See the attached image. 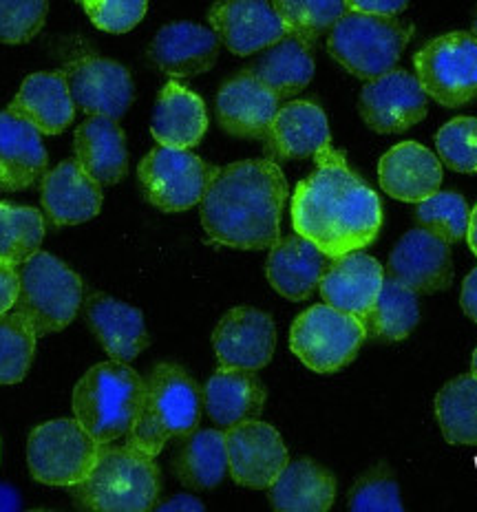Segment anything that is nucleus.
<instances>
[{"instance_id": "obj_1", "label": "nucleus", "mask_w": 477, "mask_h": 512, "mask_svg": "<svg viewBox=\"0 0 477 512\" xmlns=\"http://www.w3.org/2000/svg\"><path fill=\"white\" fill-rule=\"evenodd\" d=\"M314 159L316 168L292 195L296 234L310 239L330 259L369 248L383 228L380 197L332 146Z\"/></svg>"}, {"instance_id": "obj_2", "label": "nucleus", "mask_w": 477, "mask_h": 512, "mask_svg": "<svg viewBox=\"0 0 477 512\" xmlns=\"http://www.w3.org/2000/svg\"><path fill=\"white\" fill-rule=\"evenodd\" d=\"M288 195V179L268 157L215 168L201 197V226L226 248L268 250L281 239Z\"/></svg>"}, {"instance_id": "obj_3", "label": "nucleus", "mask_w": 477, "mask_h": 512, "mask_svg": "<svg viewBox=\"0 0 477 512\" xmlns=\"http://www.w3.org/2000/svg\"><path fill=\"white\" fill-rule=\"evenodd\" d=\"M201 407L204 396L186 369L173 362H159L144 378L140 407L124 435V444L157 457L168 442L197 429Z\"/></svg>"}, {"instance_id": "obj_4", "label": "nucleus", "mask_w": 477, "mask_h": 512, "mask_svg": "<svg viewBox=\"0 0 477 512\" xmlns=\"http://www.w3.org/2000/svg\"><path fill=\"white\" fill-rule=\"evenodd\" d=\"M159 493L162 475L155 457L126 444H102L89 477L71 486V497L78 506L104 512L153 510Z\"/></svg>"}, {"instance_id": "obj_5", "label": "nucleus", "mask_w": 477, "mask_h": 512, "mask_svg": "<svg viewBox=\"0 0 477 512\" xmlns=\"http://www.w3.org/2000/svg\"><path fill=\"white\" fill-rule=\"evenodd\" d=\"M142 389L144 378L129 362H100L84 373L73 389V413L95 440L111 444L129 433Z\"/></svg>"}, {"instance_id": "obj_6", "label": "nucleus", "mask_w": 477, "mask_h": 512, "mask_svg": "<svg viewBox=\"0 0 477 512\" xmlns=\"http://www.w3.org/2000/svg\"><path fill=\"white\" fill-rule=\"evenodd\" d=\"M14 309L23 314L38 336L62 332L82 305V279L53 254L36 252L18 270Z\"/></svg>"}, {"instance_id": "obj_7", "label": "nucleus", "mask_w": 477, "mask_h": 512, "mask_svg": "<svg viewBox=\"0 0 477 512\" xmlns=\"http://www.w3.org/2000/svg\"><path fill=\"white\" fill-rule=\"evenodd\" d=\"M411 40V27L396 18L347 12L327 38V49L345 71L360 80L385 76Z\"/></svg>"}, {"instance_id": "obj_8", "label": "nucleus", "mask_w": 477, "mask_h": 512, "mask_svg": "<svg viewBox=\"0 0 477 512\" xmlns=\"http://www.w3.org/2000/svg\"><path fill=\"white\" fill-rule=\"evenodd\" d=\"M365 340L360 318L327 303L305 309L290 329L292 354L314 373H336L352 365Z\"/></svg>"}, {"instance_id": "obj_9", "label": "nucleus", "mask_w": 477, "mask_h": 512, "mask_svg": "<svg viewBox=\"0 0 477 512\" xmlns=\"http://www.w3.org/2000/svg\"><path fill=\"white\" fill-rule=\"evenodd\" d=\"M100 446L78 420L62 418L40 424L27 442L31 477L47 486H76L93 471Z\"/></svg>"}, {"instance_id": "obj_10", "label": "nucleus", "mask_w": 477, "mask_h": 512, "mask_svg": "<svg viewBox=\"0 0 477 512\" xmlns=\"http://www.w3.org/2000/svg\"><path fill=\"white\" fill-rule=\"evenodd\" d=\"M413 69L424 93L447 109L477 100V38L466 31H451L427 42Z\"/></svg>"}, {"instance_id": "obj_11", "label": "nucleus", "mask_w": 477, "mask_h": 512, "mask_svg": "<svg viewBox=\"0 0 477 512\" xmlns=\"http://www.w3.org/2000/svg\"><path fill=\"white\" fill-rule=\"evenodd\" d=\"M212 170L188 148L157 146L137 166V179L148 204L162 212H184L201 204Z\"/></svg>"}, {"instance_id": "obj_12", "label": "nucleus", "mask_w": 477, "mask_h": 512, "mask_svg": "<svg viewBox=\"0 0 477 512\" xmlns=\"http://www.w3.org/2000/svg\"><path fill=\"white\" fill-rule=\"evenodd\" d=\"M358 113L363 122L380 135L407 133L429 113V95L416 73L391 69L385 76L369 80L360 91Z\"/></svg>"}, {"instance_id": "obj_13", "label": "nucleus", "mask_w": 477, "mask_h": 512, "mask_svg": "<svg viewBox=\"0 0 477 512\" xmlns=\"http://www.w3.org/2000/svg\"><path fill=\"white\" fill-rule=\"evenodd\" d=\"M226 448L232 482L252 490H268L290 462L281 433L261 420H246L226 429Z\"/></svg>"}, {"instance_id": "obj_14", "label": "nucleus", "mask_w": 477, "mask_h": 512, "mask_svg": "<svg viewBox=\"0 0 477 512\" xmlns=\"http://www.w3.org/2000/svg\"><path fill=\"white\" fill-rule=\"evenodd\" d=\"M73 104L89 115L118 122L133 104V78L120 62L102 56H82L65 67Z\"/></svg>"}, {"instance_id": "obj_15", "label": "nucleus", "mask_w": 477, "mask_h": 512, "mask_svg": "<svg viewBox=\"0 0 477 512\" xmlns=\"http://www.w3.org/2000/svg\"><path fill=\"white\" fill-rule=\"evenodd\" d=\"M277 347V325L257 307H232L212 332L219 367L259 371L268 367Z\"/></svg>"}, {"instance_id": "obj_16", "label": "nucleus", "mask_w": 477, "mask_h": 512, "mask_svg": "<svg viewBox=\"0 0 477 512\" xmlns=\"http://www.w3.org/2000/svg\"><path fill=\"white\" fill-rule=\"evenodd\" d=\"M385 272L418 294L449 290L455 274L451 243L427 228L409 230L391 250Z\"/></svg>"}, {"instance_id": "obj_17", "label": "nucleus", "mask_w": 477, "mask_h": 512, "mask_svg": "<svg viewBox=\"0 0 477 512\" xmlns=\"http://www.w3.org/2000/svg\"><path fill=\"white\" fill-rule=\"evenodd\" d=\"M332 146L330 124L321 106L307 100L279 106L263 137L265 157L270 162H299L312 159Z\"/></svg>"}, {"instance_id": "obj_18", "label": "nucleus", "mask_w": 477, "mask_h": 512, "mask_svg": "<svg viewBox=\"0 0 477 512\" xmlns=\"http://www.w3.org/2000/svg\"><path fill=\"white\" fill-rule=\"evenodd\" d=\"M208 23L235 56H252L288 36L268 0H221L212 5Z\"/></svg>"}, {"instance_id": "obj_19", "label": "nucleus", "mask_w": 477, "mask_h": 512, "mask_svg": "<svg viewBox=\"0 0 477 512\" xmlns=\"http://www.w3.org/2000/svg\"><path fill=\"white\" fill-rule=\"evenodd\" d=\"M385 268L363 250L330 259L318 283L323 301L349 316L363 318L385 281Z\"/></svg>"}, {"instance_id": "obj_20", "label": "nucleus", "mask_w": 477, "mask_h": 512, "mask_svg": "<svg viewBox=\"0 0 477 512\" xmlns=\"http://www.w3.org/2000/svg\"><path fill=\"white\" fill-rule=\"evenodd\" d=\"M281 100L246 69L217 93L219 126L232 137L261 140L277 115Z\"/></svg>"}, {"instance_id": "obj_21", "label": "nucleus", "mask_w": 477, "mask_h": 512, "mask_svg": "<svg viewBox=\"0 0 477 512\" xmlns=\"http://www.w3.org/2000/svg\"><path fill=\"white\" fill-rule=\"evenodd\" d=\"M219 45L221 40L212 29L179 20L157 31L148 47V56L166 76L195 78L215 67Z\"/></svg>"}, {"instance_id": "obj_22", "label": "nucleus", "mask_w": 477, "mask_h": 512, "mask_svg": "<svg viewBox=\"0 0 477 512\" xmlns=\"http://www.w3.org/2000/svg\"><path fill=\"white\" fill-rule=\"evenodd\" d=\"M378 181L391 199L420 204L440 190L442 162L427 146L400 142L380 157Z\"/></svg>"}, {"instance_id": "obj_23", "label": "nucleus", "mask_w": 477, "mask_h": 512, "mask_svg": "<svg viewBox=\"0 0 477 512\" xmlns=\"http://www.w3.org/2000/svg\"><path fill=\"white\" fill-rule=\"evenodd\" d=\"M102 186L89 177L76 159L58 164L42 179V208L53 226H78L98 215Z\"/></svg>"}, {"instance_id": "obj_24", "label": "nucleus", "mask_w": 477, "mask_h": 512, "mask_svg": "<svg viewBox=\"0 0 477 512\" xmlns=\"http://www.w3.org/2000/svg\"><path fill=\"white\" fill-rule=\"evenodd\" d=\"M84 314L93 336L113 360L131 362L151 345L144 314L129 303L104 294H91L84 303Z\"/></svg>"}, {"instance_id": "obj_25", "label": "nucleus", "mask_w": 477, "mask_h": 512, "mask_svg": "<svg viewBox=\"0 0 477 512\" xmlns=\"http://www.w3.org/2000/svg\"><path fill=\"white\" fill-rule=\"evenodd\" d=\"M327 263H330V256H325L310 239L290 234L270 248L265 276L274 292L292 303H299L314 294Z\"/></svg>"}, {"instance_id": "obj_26", "label": "nucleus", "mask_w": 477, "mask_h": 512, "mask_svg": "<svg viewBox=\"0 0 477 512\" xmlns=\"http://www.w3.org/2000/svg\"><path fill=\"white\" fill-rule=\"evenodd\" d=\"M208 418L221 429H230L239 422L259 420L268 389L254 371L219 367L201 389Z\"/></svg>"}, {"instance_id": "obj_27", "label": "nucleus", "mask_w": 477, "mask_h": 512, "mask_svg": "<svg viewBox=\"0 0 477 512\" xmlns=\"http://www.w3.org/2000/svg\"><path fill=\"white\" fill-rule=\"evenodd\" d=\"M7 111L45 135L67 131L76 117V104L69 93L65 71H40L29 76Z\"/></svg>"}, {"instance_id": "obj_28", "label": "nucleus", "mask_w": 477, "mask_h": 512, "mask_svg": "<svg viewBox=\"0 0 477 512\" xmlns=\"http://www.w3.org/2000/svg\"><path fill=\"white\" fill-rule=\"evenodd\" d=\"M208 131V111L197 93L171 80L157 95L151 133L159 146L195 148Z\"/></svg>"}, {"instance_id": "obj_29", "label": "nucleus", "mask_w": 477, "mask_h": 512, "mask_svg": "<svg viewBox=\"0 0 477 512\" xmlns=\"http://www.w3.org/2000/svg\"><path fill=\"white\" fill-rule=\"evenodd\" d=\"M76 162L100 186L118 184L129 173V153L120 124L109 117L91 115L84 120L73 140Z\"/></svg>"}, {"instance_id": "obj_30", "label": "nucleus", "mask_w": 477, "mask_h": 512, "mask_svg": "<svg viewBox=\"0 0 477 512\" xmlns=\"http://www.w3.org/2000/svg\"><path fill=\"white\" fill-rule=\"evenodd\" d=\"M47 151L40 131L18 115L0 113V190H25L38 177H45Z\"/></svg>"}, {"instance_id": "obj_31", "label": "nucleus", "mask_w": 477, "mask_h": 512, "mask_svg": "<svg viewBox=\"0 0 477 512\" xmlns=\"http://www.w3.org/2000/svg\"><path fill=\"white\" fill-rule=\"evenodd\" d=\"M268 499L279 512H327L336 501V477L323 464L301 457L274 479Z\"/></svg>"}, {"instance_id": "obj_32", "label": "nucleus", "mask_w": 477, "mask_h": 512, "mask_svg": "<svg viewBox=\"0 0 477 512\" xmlns=\"http://www.w3.org/2000/svg\"><path fill=\"white\" fill-rule=\"evenodd\" d=\"M314 69L310 42L288 34L272 47L263 49L261 58L248 71L279 100H290L312 82Z\"/></svg>"}, {"instance_id": "obj_33", "label": "nucleus", "mask_w": 477, "mask_h": 512, "mask_svg": "<svg viewBox=\"0 0 477 512\" xmlns=\"http://www.w3.org/2000/svg\"><path fill=\"white\" fill-rule=\"evenodd\" d=\"M360 323L365 325L367 338L380 340V343H400L409 338L420 323L418 292L396 281L394 276H385L374 305L360 318Z\"/></svg>"}, {"instance_id": "obj_34", "label": "nucleus", "mask_w": 477, "mask_h": 512, "mask_svg": "<svg viewBox=\"0 0 477 512\" xmlns=\"http://www.w3.org/2000/svg\"><path fill=\"white\" fill-rule=\"evenodd\" d=\"M179 482L195 490H210L224 482L228 473L226 431L201 429L186 435L173 462Z\"/></svg>"}, {"instance_id": "obj_35", "label": "nucleus", "mask_w": 477, "mask_h": 512, "mask_svg": "<svg viewBox=\"0 0 477 512\" xmlns=\"http://www.w3.org/2000/svg\"><path fill=\"white\" fill-rule=\"evenodd\" d=\"M436 418L449 444L477 446V378L473 373L449 380L438 391Z\"/></svg>"}, {"instance_id": "obj_36", "label": "nucleus", "mask_w": 477, "mask_h": 512, "mask_svg": "<svg viewBox=\"0 0 477 512\" xmlns=\"http://www.w3.org/2000/svg\"><path fill=\"white\" fill-rule=\"evenodd\" d=\"M45 219L36 208L0 204V263L18 268L40 252Z\"/></svg>"}, {"instance_id": "obj_37", "label": "nucleus", "mask_w": 477, "mask_h": 512, "mask_svg": "<svg viewBox=\"0 0 477 512\" xmlns=\"http://www.w3.org/2000/svg\"><path fill=\"white\" fill-rule=\"evenodd\" d=\"M272 7L290 36L314 42L330 36L334 25L347 14L345 0H272Z\"/></svg>"}, {"instance_id": "obj_38", "label": "nucleus", "mask_w": 477, "mask_h": 512, "mask_svg": "<svg viewBox=\"0 0 477 512\" xmlns=\"http://www.w3.org/2000/svg\"><path fill=\"white\" fill-rule=\"evenodd\" d=\"M36 338V329L16 309L0 314V384H16L27 376Z\"/></svg>"}, {"instance_id": "obj_39", "label": "nucleus", "mask_w": 477, "mask_h": 512, "mask_svg": "<svg viewBox=\"0 0 477 512\" xmlns=\"http://www.w3.org/2000/svg\"><path fill=\"white\" fill-rule=\"evenodd\" d=\"M416 219L420 228L431 230L447 243H458L466 239L471 208L458 192L438 190L436 195L416 204Z\"/></svg>"}, {"instance_id": "obj_40", "label": "nucleus", "mask_w": 477, "mask_h": 512, "mask_svg": "<svg viewBox=\"0 0 477 512\" xmlns=\"http://www.w3.org/2000/svg\"><path fill=\"white\" fill-rule=\"evenodd\" d=\"M347 508L354 512H405L394 473L385 464L371 468L349 488Z\"/></svg>"}, {"instance_id": "obj_41", "label": "nucleus", "mask_w": 477, "mask_h": 512, "mask_svg": "<svg viewBox=\"0 0 477 512\" xmlns=\"http://www.w3.org/2000/svg\"><path fill=\"white\" fill-rule=\"evenodd\" d=\"M440 162L462 175H477V117H455L436 135Z\"/></svg>"}, {"instance_id": "obj_42", "label": "nucleus", "mask_w": 477, "mask_h": 512, "mask_svg": "<svg viewBox=\"0 0 477 512\" xmlns=\"http://www.w3.org/2000/svg\"><path fill=\"white\" fill-rule=\"evenodd\" d=\"M49 0H0V42H29L45 25Z\"/></svg>"}, {"instance_id": "obj_43", "label": "nucleus", "mask_w": 477, "mask_h": 512, "mask_svg": "<svg viewBox=\"0 0 477 512\" xmlns=\"http://www.w3.org/2000/svg\"><path fill=\"white\" fill-rule=\"evenodd\" d=\"M91 23L106 34H126L142 23L148 0H76Z\"/></svg>"}, {"instance_id": "obj_44", "label": "nucleus", "mask_w": 477, "mask_h": 512, "mask_svg": "<svg viewBox=\"0 0 477 512\" xmlns=\"http://www.w3.org/2000/svg\"><path fill=\"white\" fill-rule=\"evenodd\" d=\"M409 0H345L347 12L396 18L405 12Z\"/></svg>"}, {"instance_id": "obj_45", "label": "nucleus", "mask_w": 477, "mask_h": 512, "mask_svg": "<svg viewBox=\"0 0 477 512\" xmlns=\"http://www.w3.org/2000/svg\"><path fill=\"white\" fill-rule=\"evenodd\" d=\"M18 287H20L18 270L12 268V265L0 263V314H5L14 307Z\"/></svg>"}, {"instance_id": "obj_46", "label": "nucleus", "mask_w": 477, "mask_h": 512, "mask_svg": "<svg viewBox=\"0 0 477 512\" xmlns=\"http://www.w3.org/2000/svg\"><path fill=\"white\" fill-rule=\"evenodd\" d=\"M153 510H159V512H201V510H206V504L201 499H197L195 495L179 493L171 499L162 501V504H155Z\"/></svg>"}, {"instance_id": "obj_47", "label": "nucleus", "mask_w": 477, "mask_h": 512, "mask_svg": "<svg viewBox=\"0 0 477 512\" xmlns=\"http://www.w3.org/2000/svg\"><path fill=\"white\" fill-rule=\"evenodd\" d=\"M460 305H462V312L477 325V268L471 270L462 283Z\"/></svg>"}, {"instance_id": "obj_48", "label": "nucleus", "mask_w": 477, "mask_h": 512, "mask_svg": "<svg viewBox=\"0 0 477 512\" xmlns=\"http://www.w3.org/2000/svg\"><path fill=\"white\" fill-rule=\"evenodd\" d=\"M20 508V497L14 488L0 484V512H12Z\"/></svg>"}, {"instance_id": "obj_49", "label": "nucleus", "mask_w": 477, "mask_h": 512, "mask_svg": "<svg viewBox=\"0 0 477 512\" xmlns=\"http://www.w3.org/2000/svg\"><path fill=\"white\" fill-rule=\"evenodd\" d=\"M466 241H469L471 252L477 256V204L471 210V219H469V230H466Z\"/></svg>"}, {"instance_id": "obj_50", "label": "nucleus", "mask_w": 477, "mask_h": 512, "mask_svg": "<svg viewBox=\"0 0 477 512\" xmlns=\"http://www.w3.org/2000/svg\"><path fill=\"white\" fill-rule=\"evenodd\" d=\"M471 373L477 378V347L473 351V358H471Z\"/></svg>"}, {"instance_id": "obj_51", "label": "nucleus", "mask_w": 477, "mask_h": 512, "mask_svg": "<svg viewBox=\"0 0 477 512\" xmlns=\"http://www.w3.org/2000/svg\"><path fill=\"white\" fill-rule=\"evenodd\" d=\"M473 36L477 38V16H475V23H473Z\"/></svg>"}]
</instances>
